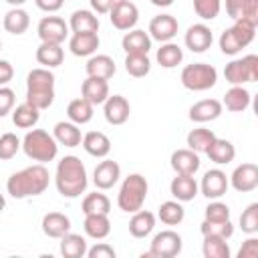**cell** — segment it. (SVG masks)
<instances>
[{
    "mask_svg": "<svg viewBox=\"0 0 258 258\" xmlns=\"http://www.w3.org/2000/svg\"><path fill=\"white\" fill-rule=\"evenodd\" d=\"M48 183H50L48 169L42 163H34L20 171H14L6 181V189L14 200H24L44 194Z\"/></svg>",
    "mask_w": 258,
    "mask_h": 258,
    "instance_id": "cell-1",
    "label": "cell"
},
{
    "mask_svg": "<svg viewBox=\"0 0 258 258\" xmlns=\"http://www.w3.org/2000/svg\"><path fill=\"white\" fill-rule=\"evenodd\" d=\"M87 183H89V179H87L85 163L77 155H64L56 163L54 185L62 198H69V200L79 198L81 194H85Z\"/></svg>",
    "mask_w": 258,
    "mask_h": 258,
    "instance_id": "cell-2",
    "label": "cell"
},
{
    "mask_svg": "<svg viewBox=\"0 0 258 258\" xmlns=\"http://www.w3.org/2000/svg\"><path fill=\"white\" fill-rule=\"evenodd\" d=\"M54 101V75L50 69H32L26 77V103L44 111Z\"/></svg>",
    "mask_w": 258,
    "mask_h": 258,
    "instance_id": "cell-3",
    "label": "cell"
},
{
    "mask_svg": "<svg viewBox=\"0 0 258 258\" xmlns=\"http://www.w3.org/2000/svg\"><path fill=\"white\" fill-rule=\"evenodd\" d=\"M22 151L26 153L28 159L38 161V163H46V161H52L56 157L58 143H56V139L48 131L32 129L22 139Z\"/></svg>",
    "mask_w": 258,
    "mask_h": 258,
    "instance_id": "cell-4",
    "label": "cell"
},
{
    "mask_svg": "<svg viewBox=\"0 0 258 258\" xmlns=\"http://www.w3.org/2000/svg\"><path fill=\"white\" fill-rule=\"evenodd\" d=\"M147 189H149V183L141 173H129L123 179V183L119 187V194H117L119 210H123L127 214H133V212L141 210L143 204H145V198H147Z\"/></svg>",
    "mask_w": 258,
    "mask_h": 258,
    "instance_id": "cell-5",
    "label": "cell"
},
{
    "mask_svg": "<svg viewBox=\"0 0 258 258\" xmlns=\"http://www.w3.org/2000/svg\"><path fill=\"white\" fill-rule=\"evenodd\" d=\"M254 34H256V26H252L244 20H234V24L220 34V40H218L220 50L224 54L234 56L254 40Z\"/></svg>",
    "mask_w": 258,
    "mask_h": 258,
    "instance_id": "cell-6",
    "label": "cell"
},
{
    "mask_svg": "<svg viewBox=\"0 0 258 258\" xmlns=\"http://www.w3.org/2000/svg\"><path fill=\"white\" fill-rule=\"evenodd\" d=\"M181 85L189 91H208L218 81V71L208 62H191L185 64L181 75Z\"/></svg>",
    "mask_w": 258,
    "mask_h": 258,
    "instance_id": "cell-7",
    "label": "cell"
},
{
    "mask_svg": "<svg viewBox=\"0 0 258 258\" xmlns=\"http://www.w3.org/2000/svg\"><path fill=\"white\" fill-rule=\"evenodd\" d=\"M224 77L230 85H244L258 81V56L246 54L242 58L230 60L224 67Z\"/></svg>",
    "mask_w": 258,
    "mask_h": 258,
    "instance_id": "cell-8",
    "label": "cell"
},
{
    "mask_svg": "<svg viewBox=\"0 0 258 258\" xmlns=\"http://www.w3.org/2000/svg\"><path fill=\"white\" fill-rule=\"evenodd\" d=\"M181 252V236L173 230H161L153 236L147 256L153 258H173Z\"/></svg>",
    "mask_w": 258,
    "mask_h": 258,
    "instance_id": "cell-9",
    "label": "cell"
},
{
    "mask_svg": "<svg viewBox=\"0 0 258 258\" xmlns=\"http://www.w3.org/2000/svg\"><path fill=\"white\" fill-rule=\"evenodd\" d=\"M109 20L117 30H131L139 20V10L129 0H117L109 10Z\"/></svg>",
    "mask_w": 258,
    "mask_h": 258,
    "instance_id": "cell-10",
    "label": "cell"
},
{
    "mask_svg": "<svg viewBox=\"0 0 258 258\" xmlns=\"http://www.w3.org/2000/svg\"><path fill=\"white\" fill-rule=\"evenodd\" d=\"M40 42H56L62 44L69 36V24L60 16H44L36 26Z\"/></svg>",
    "mask_w": 258,
    "mask_h": 258,
    "instance_id": "cell-11",
    "label": "cell"
},
{
    "mask_svg": "<svg viewBox=\"0 0 258 258\" xmlns=\"http://www.w3.org/2000/svg\"><path fill=\"white\" fill-rule=\"evenodd\" d=\"M230 187V181H228V175L222 171V169H208L198 185V189L202 191V196H206L208 200H220Z\"/></svg>",
    "mask_w": 258,
    "mask_h": 258,
    "instance_id": "cell-12",
    "label": "cell"
},
{
    "mask_svg": "<svg viewBox=\"0 0 258 258\" xmlns=\"http://www.w3.org/2000/svg\"><path fill=\"white\" fill-rule=\"evenodd\" d=\"M228 181L240 194L254 191L258 187V165H254V163H242V165H238L232 171V175L228 177Z\"/></svg>",
    "mask_w": 258,
    "mask_h": 258,
    "instance_id": "cell-13",
    "label": "cell"
},
{
    "mask_svg": "<svg viewBox=\"0 0 258 258\" xmlns=\"http://www.w3.org/2000/svg\"><path fill=\"white\" fill-rule=\"evenodd\" d=\"M177 20L171 16V14H157L151 18L149 22V36L151 40H157V42H169L173 40V36L177 34Z\"/></svg>",
    "mask_w": 258,
    "mask_h": 258,
    "instance_id": "cell-14",
    "label": "cell"
},
{
    "mask_svg": "<svg viewBox=\"0 0 258 258\" xmlns=\"http://www.w3.org/2000/svg\"><path fill=\"white\" fill-rule=\"evenodd\" d=\"M129 113L131 107L123 95H109L107 101L103 103V115L109 125H123L129 119Z\"/></svg>",
    "mask_w": 258,
    "mask_h": 258,
    "instance_id": "cell-15",
    "label": "cell"
},
{
    "mask_svg": "<svg viewBox=\"0 0 258 258\" xmlns=\"http://www.w3.org/2000/svg\"><path fill=\"white\" fill-rule=\"evenodd\" d=\"M183 42L185 46L191 50V52H206L212 42H214V34L210 30V26L198 22V24H191L187 30H185V36H183Z\"/></svg>",
    "mask_w": 258,
    "mask_h": 258,
    "instance_id": "cell-16",
    "label": "cell"
},
{
    "mask_svg": "<svg viewBox=\"0 0 258 258\" xmlns=\"http://www.w3.org/2000/svg\"><path fill=\"white\" fill-rule=\"evenodd\" d=\"M121 177V167L113 159H103L93 171V183L97 189H111Z\"/></svg>",
    "mask_w": 258,
    "mask_h": 258,
    "instance_id": "cell-17",
    "label": "cell"
},
{
    "mask_svg": "<svg viewBox=\"0 0 258 258\" xmlns=\"http://www.w3.org/2000/svg\"><path fill=\"white\" fill-rule=\"evenodd\" d=\"M169 163H171V169L175 173H181V175H196V171L200 169V155L196 151H191L189 147L187 149H175L169 157Z\"/></svg>",
    "mask_w": 258,
    "mask_h": 258,
    "instance_id": "cell-18",
    "label": "cell"
},
{
    "mask_svg": "<svg viewBox=\"0 0 258 258\" xmlns=\"http://www.w3.org/2000/svg\"><path fill=\"white\" fill-rule=\"evenodd\" d=\"M81 95L83 99H87L93 107L95 105H103L109 97V83L105 79L99 77H87L81 85Z\"/></svg>",
    "mask_w": 258,
    "mask_h": 258,
    "instance_id": "cell-19",
    "label": "cell"
},
{
    "mask_svg": "<svg viewBox=\"0 0 258 258\" xmlns=\"http://www.w3.org/2000/svg\"><path fill=\"white\" fill-rule=\"evenodd\" d=\"M222 103L218 99H204L189 107V119L194 123H208L222 115Z\"/></svg>",
    "mask_w": 258,
    "mask_h": 258,
    "instance_id": "cell-20",
    "label": "cell"
},
{
    "mask_svg": "<svg viewBox=\"0 0 258 258\" xmlns=\"http://www.w3.org/2000/svg\"><path fill=\"white\" fill-rule=\"evenodd\" d=\"M99 34L97 32H73L69 40V48L75 56H91L99 48Z\"/></svg>",
    "mask_w": 258,
    "mask_h": 258,
    "instance_id": "cell-21",
    "label": "cell"
},
{
    "mask_svg": "<svg viewBox=\"0 0 258 258\" xmlns=\"http://www.w3.org/2000/svg\"><path fill=\"white\" fill-rule=\"evenodd\" d=\"M169 191L177 202H191L198 196V181L194 175L175 173V177L169 183Z\"/></svg>",
    "mask_w": 258,
    "mask_h": 258,
    "instance_id": "cell-22",
    "label": "cell"
},
{
    "mask_svg": "<svg viewBox=\"0 0 258 258\" xmlns=\"http://www.w3.org/2000/svg\"><path fill=\"white\" fill-rule=\"evenodd\" d=\"M85 71H87V77H99V79L109 81L115 75L117 67L109 54H91L85 64Z\"/></svg>",
    "mask_w": 258,
    "mask_h": 258,
    "instance_id": "cell-23",
    "label": "cell"
},
{
    "mask_svg": "<svg viewBox=\"0 0 258 258\" xmlns=\"http://www.w3.org/2000/svg\"><path fill=\"white\" fill-rule=\"evenodd\" d=\"M121 46L127 54H131V52L147 54L149 48H151V36L141 28H131V30L125 32V36L121 40Z\"/></svg>",
    "mask_w": 258,
    "mask_h": 258,
    "instance_id": "cell-24",
    "label": "cell"
},
{
    "mask_svg": "<svg viewBox=\"0 0 258 258\" xmlns=\"http://www.w3.org/2000/svg\"><path fill=\"white\" fill-rule=\"evenodd\" d=\"M81 145L93 157H107L109 151H111V139L103 131H89V133H85Z\"/></svg>",
    "mask_w": 258,
    "mask_h": 258,
    "instance_id": "cell-25",
    "label": "cell"
},
{
    "mask_svg": "<svg viewBox=\"0 0 258 258\" xmlns=\"http://www.w3.org/2000/svg\"><path fill=\"white\" fill-rule=\"evenodd\" d=\"M36 60L44 69L60 67L62 60H64V48H62V44H56V42H40V46L36 48Z\"/></svg>",
    "mask_w": 258,
    "mask_h": 258,
    "instance_id": "cell-26",
    "label": "cell"
},
{
    "mask_svg": "<svg viewBox=\"0 0 258 258\" xmlns=\"http://www.w3.org/2000/svg\"><path fill=\"white\" fill-rule=\"evenodd\" d=\"M250 101H252V95L248 89H244L242 85H232V89H228L224 95L222 107H226L232 113H242L250 107Z\"/></svg>",
    "mask_w": 258,
    "mask_h": 258,
    "instance_id": "cell-27",
    "label": "cell"
},
{
    "mask_svg": "<svg viewBox=\"0 0 258 258\" xmlns=\"http://www.w3.org/2000/svg\"><path fill=\"white\" fill-rule=\"evenodd\" d=\"M52 137L56 139L58 145H64V147H77L83 141L81 129L73 121H58L52 129Z\"/></svg>",
    "mask_w": 258,
    "mask_h": 258,
    "instance_id": "cell-28",
    "label": "cell"
},
{
    "mask_svg": "<svg viewBox=\"0 0 258 258\" xmlns=\"http://www.w3.org/2000/svg\"><path fill=\"white\" fill-rule=\"evenodd\" d=\"M85 234L93 240H103L111 234V222H109V214H87L85 222H83Z\"/></svg>",
    "mask_w": 258,
    "mask_h": 258,
    "instance_id": "cell-29",
    "label": "cell"
},
{
    "mask_svg": "<svg viewBox=\"0 0 258 258\" xmlns=\"http://www.w3.org/2000/svg\"><path fill=\"white\" fill-rule=\"evenodd\" d=\"M206 155L210 157V161H214L216 165H228L234 161L236 157V147L232 145V141L228 139H214L212 145L206 149Z\"/></svg>",
    "mask_w": 258,
    "mask_h": 258,
    "instance_id": "cell-30",
    "label": "cell"
},
{
    "mask_svg": "<svg viewBox=\"0 0 258 258\" xmlns=\"http://www.w3.org/2000/svg\"><path fill=\"white\" fill-rule=\"evenodd\" d=\"M42 232L48 238H62L67 232H71V220L69 216L60 212H48L42 218Z\"/></svg>",
    "mask_w": 258,
    "mask_h": 258,
    "instance_id": "cell-31",
    "label": "cell"
},
{
    "mask_svg": "<svg viewBox=\"0 0 258 258\" xmlns=\"http://www.w3.org/2000/svg\"><path fill=\"white\" fill-rule=\"evenodd\" d=\"M2 24H4V30H6V32L18 36V34H24V32L28 30V26H30V16H28L26 10H22L20 6H16V8H12V10H8V12L4 14Z\"/></svg>",
    "mask_w": 258,
    "mask_h": 258,
    "instance_id": "cell-32",
    "label": "cell"
},
{
    "mask_svg": "<svg viewBox=\"0 0 258 258\" xmlns=\"http://www.w3.org/2000/svg\"><path fill=\"white\" fill-rule=\"evenodd\" d=\"M153 228H155V214L147 210L133 212V218L129 220V232L133 238H145L153 232Z\"/></svg>",
    "mask_w": 258,
    "mask_h": 258,
    "instance_id": "cell-33",
    "label": "cell"
},
{
    "mask_svg": "<svg viewBox=\"0 0 258 258\" xmlns=\"http://www.w3.org/2000/svg\"><path fill=\"white\" fill-rule=\"evenodd\" d=\"M38 119H40V111L26 101L12 109V123L18 129H30L38 123Z\"/></svg>",
    "mask_w": 258,
    "mask_h": 258,
    "instance_id": "cell-34",
    "label": "cell"
},
{
    "mask_svg": "<svg viewBox=\"0 0 258 258\" xmlns=\"http://www.w3.org/2000/svg\"><path fill=\"white\" fill-rule=\"evenodd\" d=\"M60 240V254L64 258H83L87 256V240L81 234L67 232Z\"/></svg>",
    "mask_w": 258,
    "mask_h": 258,
    "instance_id": "cell-35",
    "label": "cell"
},
{
    "mask_svg": "<svg viewBox=\"0 0 258 258\" xmlns=\"http://www.w3.org/2000/svg\"><path fill=\"white\" fill-rule=\"evenodd\" d=\"M69 28L73 32H97L99 30V18L91 10H75L71 14Z\"/></svg>",
    "mask_w": 258,
    "mask_h": 258,
    "instance_id": "cell-36",
    "label": "cell"
},
{
    "mask_svg": "<svg viewBox=\"0 0 258 258\" xmlns=\"http://www.w3.org/2000/svg\"><path fill=\"white\" fill-rule=\"evenodd\" d=\"M155 58L163 69H175L183 60V50H181L179 44H175L171 40L169 42H161V46L157 48Z\"/></svg>",
    "mask_w": 258,
    "mask_h": 258,
    "instance_id": "cell-37",
    "label": "cell"
},
{
    "mask_svg": "<svg viewBox=\"0 0 258 258\" xmlns=\"http://www.w3.org/2000/svg\"><path fill=\"white\" fill-rule=\"evenodd\" d=\"M67 117L75 125H85V123H89L93 119V105L83 97L73 99L69 103V107H67Z\"/></svg>",
    "mask_w": 258,
    "mask_h": 258,
    "instance_id": "cell-38",
    "label": "cell"
},
{
    "mask_svg": "<svg viewBox=\"0 0 258 258\" xmlns=\"http://www.w3.org/2000/svg\"><path fill=\"white\" fill-rule=\"evenodd\" d=\"M157 218H159L161 224H165V226H177V224L183 222V218H185V210H183L181 202H177V200H169V202H163V204L159 206Z\"/></svg>",
    "mask_w": 258,
    "mask_h": 258,
    "instance_id": "cell-39",
    "label": "cell"
},
{
    "mask_svg": "<svg viewBox=\"0 0 258 258\" xmlns=\"http://www.w3.org/2000/svg\"><path fill=\"white\" fill-rule=\"evenodd\" d=\"M216 139V133L212 131V129H204V127H200V129H191L189 133H187V147L191 149V151H196V153H206V149L212 145V141Z\"/></svg>",
    "mask_w": 258,
    "mask_h": 258,
    "instance_id": "cell-40",
    "label": "cell"
},
{
    "mask_svg": "<svg viewBox=\"0 0 258 258\" xmlns=\"http://www.w3.org/2000/svg\"><path fill=\"white\" fill-rule=\"evenodd\" d=\"M81 210L83 214H109L111 212V202L105 194H99V191H93V194H87L83 198V204H81Z\"/></svg>",
    "mask_w": 258,
    "mask_h": 258,
    "instance_id": "cell-41",
    "label": "cell"
},
{
    "mask_svg": "<svg viewBox=\"0 0 258 258\" xmlns=\"http://www.w3.org/2000/svg\"><path fill=\"white\" fill-rule=\"evenodd\" d=\"M202 252L206 258H230V246L220 236H204Z\"/></svg>",
    "mask_w": 258,
    "mask_h": 258,
    "instance_id": "cell-42",
    "label": "cell"
},
{
    "mask_svg": "<svg viewBox=\"0 0 258 258\" xmlns=\"http://www.w3.org/2000/svg\"><path fill=\"white\" fill-rule=\"evenodd\" d=\"M125 71L135 77V79H141L145 77L149 71H151V60L147 54H139V52H131L125 56Z\"/></svg>",
    "mask_w": 258,
    "mask_h": 258,
    "instance_id": "cell-43",
    "label": "cell"
},
{
    "mask_svg": "<svg viewBox=\"0 0 258 258\" xmlns=\"http://www.w3.org/2000/svg\"><path fill=\"white\" fill-rule=\"evenodd\" d=\"M202 234L204 236H220V238H232L234 234V224L230 220H224V222H212V220H204L202 226H200Z\"/></svg>",
    "mask_w": 258,
    "mask_h": 258,
    "instance_id": "cell-44",
    "label": "cell"
},
{
    "mask_svg": "<svg viewBox=\"0 0 258 258\" xmlns=\"http://www.w3.org/2000/svg\"><path fill=\"white\" fill-rule=\"evenodd\" d=\"M20 147H22V141L14 133H2L0 135V159L2 161L12 159Z\"/></svg>",
    "mask_w": 258,
    "mask_h": 258,
    "instance_id": "cell-45",
    "label": "cell"
},
{
    "mask_svg": "<svg viewBox=\"0 0 258 258\" xmlns=\"http://www.w3.org/2000/svg\"><path fill=\"white\" fill-rule=\"evenodd\" d=\"M194 10L202 20H214L222 10V0H194Z\"/></svg>",
    "mask_w": 258,
    "mask_h": 258,
    "instance_id": "cell-46",
    "label": "cell"
},
{
    "mask_svg": "<svg viewBox=\"0 0 258 258\" xmlns=\"http://www.w3.org/2000/svg\"><path fill=\"white\" fill-rule=\"evenodd\" d=\"M240 228L246 234H256L258 232V204H250L242 214H240Z\"/></svg>",
    "mask_w": 258,
    "mask_h": 258,
    "instance_id": "cell-47",
    "label": "cell"
},
{
    "mask_svg": "<svg viewBox=\"0 0 258 258\" xmlns=\"http://www.w3.org/2000/svg\"><path fill=\"white\" fill-rule=\"evenodd\" d=\"M204 220H212V222H224V220H230V208L224 204V202H210L206 206V212H204Z\"/></svg>",
    "mask_w": 258,
    "mask_h": 258,
    "instance_id": "cell-48",
    "label": "cell"
},
{
    "mask_svg": "<svg viewBox=\"0 0 258 258\" xmlns=\"http://www.w3.org/2000/svg\"><path fill=\"white\" fill-rule=\"evenodd\" d=\"M14 103H16V95L10 87H0V117H6L8 113H12L14 109Z\"/></svg>",
    "mask_w": 258,
    "mask_h": 258,
    "instance_id": "cell-49",
    "label": "cell"
},
{
    "mask_svg": "<svg viewBox=\"0 0 258 258\" xmlns=\"http://www.w3.org/2000/svg\"><path fill=\"white\" fill-rule=\"evenodd\" d=\"M238 20H244L252 26H258V0H246Z\"/></svg>",
    "mask_w": 258,
    "mask_h": 258,
    "instance_id": "cell-50",
    "label": "cell"
},
{
    "mask_svg": "<svg viewBox=\"0 0 258 258\" xmlns=\"http://www.w3.org/2000/svg\"><path fill=\"white\" fill-rule=\"evenodd\" d=\"M87 256L89 258H115V248L105 242H99L93 248H87Z\"/></svg>",
    "mask_w": 258,
    "mask_h": 258,
    "instance_id": "cell-51",
    "label": "cell"
},
{
    "mask_svg": "<svg viewBox=\"0 0 258 258\" xmlns=\"http://www.w3.org/2000/svg\"><path fill=\"white\" fill-rule=\"evenodd\" d=\"M256 256H258V240L250 234V238L238 250V258H256Z\"/></svg>",
    "mask_w": 258,
    "mask_h": 258,
    "instance_id": "cell-52",
    "label": "cell"
},
{
    "mask_svg": "<svg viewBox=\"0 0 258 258\" xmlns=\"http://www.w3.org/2000/svg\"><path fill=\"white\" fill-rule=\"evenodd\" d=\"M34 4H36L42 12L52 14V12H56V10H60V8H62L64 0H34Z\"/></svg>",
    "mask_w": 258,
    "mask_h": 258,
    "instance_id": "cell-53",
    "label": "cell"
},
{
    "mask_svg": "<svg viewBox=\"0 0 258 258\" xmlns=\"http://www.w3.org/2000/svg\"><path fill=\"white\" fill-rule=\"evenodd\" d=\"M12 77H14L12 64H10L8 60H2V58H0V87L8 85V83L12 81Z\"/></svg>",
    "mask_w": 258,
    "mask_h": 258,
    "instance_id": "cell-54",
    "label": "cell"
},
{
    "mask_svg": "<svg viewBox=\"0 0 258 258\" xmlns=\"http://www.w3.org/2000/svg\"><path fill=\"white\" fill-rule=\"evenodd\" d=\"M89 2H91L93 12H97V14H109V10L113 8V4L117 0H89Z\"/></svg>",
    "mask_w": 258,
    "mask_h": 258,
    "instance_id": "cell-55",
    "label": "cell"
},
{
    "mask_svg": "<svg viewBox=\"0 0 258 258\" xmlns=\"http://www.w3.org/2000/svg\"><path fill=\"white\" fill-rule=\"evenodd\" d=\"M153 6H159V8H167V6H171L173 4V0H149Z\"/></svg>",
    "mask_w": 258,
    "mask_h": 258,
    "instance_id": "cell-56",
    "label": "cell"
},
{
    "mask_svg": "<svg viewBox=\"0 0 258 258\" xmlns=\"http://www.w3.org/2000/svg\"><path fill=\"white\" fill-rule=\"evenodd\" d=\"M6 2H8L10 6H14V8H16V6H22L26 0H6Z\"/></svg>",
    "mask_w": 258,
    "mask_h": 258,
    "instance_id": "cell-57",
    "label": "cell"
},
{
    "mask_svg": "<svg viewBox=\"0 0 258 258\" xmlns=\"http://www.w3.org/2000/svg\"><path fill=\"white\" fill-rule=\"evenodd\" d=\"M6 208V200H4V196L0 194V214H2V210Z\"/></svg>",
    "mask_w": 258,
    "mask_h": 258,
    "instance_id": "cell-58",
    "label": "cell"
},
{
    "mask_svg": "<svg viewBox=\"0 0 258 258\" xmlns=\"http://www.w3.org/2000/svg\"><path fill=\"white\" fill-rule=\"evenodd\" d=\"M0 50H2V42H0Z\"/></svg>",
    "mask_w": 258,
    "mask_h": 258,
    "instance_id": "cell-59",
    "label": "cell"
}]
</instances>
